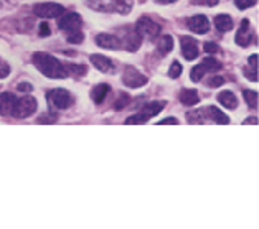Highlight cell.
Wrapping results in <instances>:
<instances>
[{
    "label": "cell",
    "mask_w": 259,
    "mask_h": 229,
    "mask_svg": "<svg viewBox=\"0 0 259 229\" xmlns=\"http://www.w3.org/2000/svg\"><path fill=\"white\" fill-rule=\"evenodd\" d=\"M187 25L190 31L197 35H205L208 33V30H210V22H208V18L205 15H193L187 20Z\"/></svg>",
    "instance_id": "obj_10"
},
{
    "label": "cell",
    "mask_w": 259,
    "mask_h": 229,
    "mask_svg": "<svg viewBox=\"0 0 259 229\" xmlns=\"http://www.w3.org/2000/svg\"><path fill=\"white\" fill-rule=\"evenodd\" d=\"M38 109V103L35 98L27 96V98H17L14 111H12V117L15 119H27L33 116L35 111Z\"/></svg>",
    "instance_id": "obj_3"
},
{
    "label": "cell",
    "mask_w": 259,
    "mask_h": 229,
    "mask_svg": "<svg viewBox=\"0 0 259 229\" xmlns=\"http://www.w3.org/2000/svg\"><path fill=\"white\" fill-rule=\"evenodd\" d=\"M66 66V71L68 74H76V76H81V74H86L88 68L84 65H65Z\"/></svg>",
    "instance_id": "obj_26"
},
{
    "label": "cell",
    "mask_w": 259,
    "mask_h": 229,
    "mask_svg": "<svg viewBox=\"0 0 259 229\" xmlns=\"http://www.w3.org/2000/svg\"><path fill=\"white\" fill-rule=\"evenodd\" d=\"M206 114L205 116L208 119H211L214 124H230V117H228V114H225L223 111H220L218 107H214V106H210V107H206Z\"/></svg>",
    "instance_id": "obj_15"
},
{
    "label": "cell",
    "mask_w": 259,
    "mask_h": 229,
    "mask_svg": "<svg viewBox=\"0 0 259 229\" xmlns=\"http://www.w3.org/2000/svg\"><path fill=\"white\" fill-rule=\"evenodd\" d=\"M233 18L230 15L226 14H220L214 17V27H217L218 31H221V33H226V31L233 30Z\"/></svg>",
    "instance_id": "obj_18"
},
{
    "label": "cell",
    "mask_w": 259,
    "mask_h": 229,
    "mask_svg": "<svg viewBox=\"0 0 259 229\" xmlns=\"http://www.w3.org/2000/svg\"><path fill=\"white\" fill-rule=\"evenodd\" d=\"M225 84V78H221V76H213V78L208 81V86L210 87H220Z\"/></svg>",
    "instance_id": "obj_33"
},
{
    "label": "cell",
    "mask_w": 259,
    "mask_h": 229,
    "mask_svg": "<svg viewBox=\"0 0 259 229\" xmlns=\"http://www.w3.org/2000/svg\"><path fill=\"white\" fill-rule=\"evenodd\" d=\"M244 101L251 109H256L257 107V93L256 91H244Z\"/></svg>",
    "instance_id": "obj_22"
},
{
    "label": "cell",
    "mask_w": 259,
    "mask_h": 229,
    "mask_svg": "<svg viewBox=\"0 0 259 229\" xmlns=\"http://www.w3.org/2000/svg\"><path fill=\"white\" fill-rule=\"evenodd\" d=\"M111 93V87L109 84H106V82H103V84H98L96 87L91 91V98L96 104H101L104 103V99L107 98V94Z\"/></svg>",
    "instance_id": "obj_19"
},
{
    "label": "cell",
    "mask_w": 259,
    "mask_h": 229,
    "mask_svg": "<svg viewBox=\"0 0 259 229\" xmlns=\"http://www.w3.org/2000/svg\"><path fill=\"white\" fill-rule=\"evenodd\" d=\"M180 74H182V65L179 61H174L172 66H170V69H168V76L172 79H177V78H180Z\"/></svg>",
    "instance_id": "obj_29"
},
{
    "label": "cell",
    "mask_w": 259,
    "mask_h": 229,
    "mask_svg": "<svg viewBox=\"0 0 259 229\" xmlns=\"http://www.w3.org/2000/svg\"><path fill=\"white\" fill-rule=\"evenodd\" d=\"M159 4H163V5H168V4H175L177 0H157Z\"/></svg>",
    "instance_id": "obj_42"
},
{
    "label": "cell",
    "mask_w": 259,
    "mask_h": 229,
    "mask_svg": "<svg viewBox=\"0 0 259 229\" xmlns=\"http://www.w3.org/2000/svg\"><path fill=\"white\" fill-rule=\"evenodd\" d=\"M52 35V30H50V25L47 22H43L40 25V36H50Z\"/></svg>",
    "instance_id": "obj_38"
},
{
    "label": "cell",
    "mask_w": 259,
    "mask_h": 229,
    "mask_svg": "<svg viewBox=\"0 0 259 229\" xmlns=\"http://www.w3.org/2000/svg\"><path fill=\"white\" fill-rule=\"evenodd\" d=\"M56 120H58V116H56L55 112H47L36 119V122L38 124H55Z\"/></svg>",
    "instance_id": "obj_28"
},
{
    "label": "cell",
    "mask_w": 259,
    "mask_h": 229,
    "mask_svg": "<svg viewBox=\"0 0 259 229\" xmlns=\"http://www.w3.org/2000/svg\"><path fill=\"white\" fill-rule=\"evenodd\" d=\"M257 122V119L256 117H248L244 120V124H256Z\"/></svg>",
    "instance_id": "obj_41"
},
{
    "label": "cell",
    "mask_w": 259,
    "mask_h": 229,
    "mask_svg": "<svg viewBox=\"0 0 259 229\" xmlns=\"http://www.w3.org/2000/svg\"><path fill=\"white\" fill-rule=\"evenodd\" d=\"M83 40H84V35H83V31H81V30L73 31V33L68 35V41L69 43H81Z\"/></svg>",
    "instance_id": "obj_30"
},
{
    "label": "cell",
    "mask_w": 259,
    "mask_h": 229,
    "mask_svg": "<svg viewBox=\"0 0 259 229\" xmlns=\"http://www.w3.org/2000/svg\"><path fill=\"white\" fill-rule=\"evenodd\" d=\"M91 63L96 66V69L101 73H112V71H114V63H112L104 55H93L91 56Z\"/></svg>",
    "instance_id": "obj_14"
},
{
    "label": "cell",
    "mask_w": 259,
    "mask_h": 229,
    "mask_svg": "<svg viewBox=\"0 0 259 229\" xmlns=\"http://www.w3.org/2000/svg\"><path fill=\"white\" fill-rule=\"evenodd\" d=\"M257 0H235V4H236V7L239 10H246V9H251L252 5H256Z\"/></svg>",
    "instance_id": "obj_31"
},
{
    "label": "cell",
    "mask_w": 259,
    "mask_h": 229,
    "mask_svg": "<svg viewBox=\"0 0 259 229\" xmlns=\"http://www.w3.org/2000/svg\"><path fill=\"white\" fill-rule=\"evenodd\" d=\"M17 96L12 93H2L0 94V116H12Z\"/></svg>",
    "instance_id": "obj_13"
},
{
    "label": "cell",
    "mask_w": 259,
    "mask_h": 229,
    "mask_svg": "<svg viewBox=\"0 0 259 229\" xmlns=\"http://www.w3.org/2000/svg\"><path fill=\"white\" fill-rule=\"evenodd\" d=\"M125 44H127V48L131 52L139 50V47H141V35H139L137 31H131L127 35V40H125Z\"/></svg>",
    "instance_id": "obj_21"
},
{
    "label": "cell",
    "mask_w": 259,
    "mask_h": 229,
    "mask_svg": "<svg viewBox=\"0 0 259 229\" xmlns=\"http://www.w3.org/2000/svg\"><path fill=\"white\" fill-rule=\"evenodd\" d=\"M159 124H160V125H162V124H179V120H177L175 117H167V119H162Z\"/></svg>",
    "instance_id": "obj_40"
},
{
    "label": "cell",
    "mask_w": 259,
    "mask_h": 229,
    "mask_svg": "<svg viewBox=\"0 0 259 229\" xmlns=\"http://www.w3.org/2000/svg\"><path fill=\"white\" fill-rule=\"evenodd\" d=\"M249 66L257 69V55H251L249 56Z\"/></svg>",
    "instance_id": "obj_39"
},
{
    "label": "cell",
    "mask_w": 259,
    "mask_h": 229,
    "mask_svg": "<svg viewBox=\"0 0 259 229\" xmlns=\"http://www.w3.org/2000/svg\"><path fill=\"white\" fill-rule=\"evenodd\" d=\"M179 99L183 106H195L200 103V98H198V93L195 89H183V91L179 94Z\"/></svg>",
    "instance_id": "obj_17"
},
{
    "label": "cell",
    "mask_w": 259,
    "mask_h": 229,
    "mask_svg": "<svg viewBox=\"0 0 259 229\" xmlns=\"http://www.w3.org/2000/svg\"><path fill=\"white\" fill-rule=\"evenodd\" d=\"M48 103L52 104V107H55V109H68L69 106H73L74 99L71 96V93L66 91V89H52L48 94Z\"/></svg>",
    "instance_id": "obj_4"
},
{
    "label": "cell",
    "mask_w": 259,
    "mask_h": 229,
    "mask_svg": "<svg viewBox=\"0 0 259 229\" xmlns=\"http://www.w3.org/2000/svg\"><path fill=\"white\" fill-rule=\"evenodd\" d=\"M182 55L185 56L187 61H193L198 58L200 48H198V41L192 36H182Z\"/></svg>",
    "instance_id": "obj_9"
},
{
    "label": "cell",
    "mask_w": 259,
    "mask_h": 229,
    "mask_svg": "<svg viewBox=\"0 0 259 229\" xmlns=\"http://www.w3.org/2000/svg\"><path fill=\"white\" fill-rule=\"evenodd\" d=\"M129 103H131V96H129V94H125V93L119 94V98H117L116 104H114V109L121 111V109H124V107L127 106Z\"/></svg>",
    "instance_id": "obj_27"
},
{
    "label": "cell",
    "mask_w": 259,
    "mask_h": 229,
    "mask_svg": "<svg viewBox=\"0 0 259 229\" xmlns=\"http://www.w3.org/2000/svg\"><path fill=\"white\" fill-rule=\"evenodd\" d=\"M10 74V66L7 65L5 61L0 60V79H4V78H7V76Z\"/></svg>",
    "instance_id": "obj_34"
},
{
    "label": "cell",
    "mask_w": 259,
    "mask_h": 229,
    "mask_svg": "<svg viewBox=\"0 0 259 229\" xmlns=\"http://www.w3.org/2000/svg\"><path fill=\"white\" fill-rule=\"evenodd\" d=\"M31 89H33V86L30 82H20V84H17V91L20 93H31Z\"/></svg>",
    "instance_id": "obj_36"
},
{
    "label": "cell",
    "mask_w": 259,
    "mask_h": 229,
    "mask_svg": "<svg viewBox=\"0 0 259 229\" xmlns=\"http://www.w3.org/2000/svg\"><path fill=\"white\" fill-rule=\"evenodd\" d=\"M147 76H144L139 69L127 66L122 73V82L129 87H142L147 84Z\"/></svg>",
    "instance_id": "obj_7"
},
{
    "label": "cell",
    "mask_w": 259,
    "mask_h": 229,
    "mask_svg": "<svg viewBox=\"0 0 259 229\" xmlns=\"http://www.w3.org/2000/svg\"><path fill=\"white\" fill-rule=\"evenodd\" d=\"M205 73H206V69H205L203 66H201V65L195 66V68L192 69V73H190V79H192L193 82H198V81L203 79Z\"/></svg>",
    "instance_id": "obj_23"
},
{
    "label": "cell",
    "mask_w": 259,
    "mask_h": 229,
    "mask_svg": "<svg viewBox=\"0 0 259 229\" xmlns=\"http://www.w3.org/2000/svg\"><path fill=\"white\" fill-rule=\"evenodd\" d=\"M157 50H159L160 55H167L174 50V38L170 35H165L162 36V40L159 41V44H157Z\"/></svg>",
    "instance_id": "obj_20"
},
{
    "label": "cell",
    "mask_w": 259,
    "mask_h": 229,
    "mask_svg": "<svg viewBox=\"0 0 259 229\" xmlns=\"http://www.w3.org/2000/svg\"><path fill=\"white\" fill-rule=\"evenodd\" d=\"M96 43H98V47L106 48V50H119V48H122V41L119 40L117 36L109 35V33H99L96 36Z\"/></svg>",
    "instance_id": "obj_12"
},
{
    "label": "cell",
    "mask_w": 259,
    "mask_h": 229,
    "mask_svg": "<svg viewBox=\"0 0 259 229\" xmlns=\"http://www.w3.org/2000/svg\"><path fill=\"white\" fill-rule=\"evenodd\" d=\"M63 5L55 4V2H45V4H36L33 7V14L40 18H58L63 15Z\"/></svg>",
    "instance_id": "obj_6"
},
{
    "label": "cell",
    "mask_w": 259,
    "mask_h": 229,
    "mask_svg": "<svg viewBox=\"0 0 259 229\" xmlns=\"http://www.w3.org/2000/svg\"><path fill=\"white\" fill-rule=\"evenodd\" d=\"M136 30L141 36L149 38V40H154V38H157L160 35L162 27L157 22H154L152 18L142 17V18H139V22L136 23Z\"/></svg>",
    "instance_id": "obj_5"
},
{
    "label": "cell",
    "mask_w": 259,
    "mask_h": 229,
    "mask_svg": "<svg viewBox=\"0 0 259 229\" xmlns=\"http://www.w3.org/2000/svg\"><path fill=\"white\" fill-rule=\"evenodd\" d=\"M252 41V31L249 28V20L248 18H244V20L241 22V27H239L238 33H236V43L239 44V47H249Z\"/></svg>",
    "instance_id": "obj_11"
},
{
    "label": "cell",
    "mask_w": 259,
    "mask_h": 229,
    "mask_svg": "<svg viewBox=\"0 0 259 229\" xmlns=\"http://www.w3.org/2000/svg\"><path fill=\"white\" fill-rule=\"evenodd\" d=\"M33 65L38 68V71L41 74H45L47 78H52V79H63L68 76V71H66V66L63 65V63L55 58L53 55L50 53H43V52H36L33 53Z\"/></svg>",
    "instance_id": "obj_1"
},
{
    "label": "cell",
    "mask_w": 259,
    "mask_h": 229,
    "mask_svg": "<svg viewBox=\"0 0 259 229\" xmlns=\"http://www.w3.org/2000/svg\"><path fill=\"white\" fill-rule=\"evenodd\" d=\"M203 119H205V114L201 112V111H190V112H187V120H188V122H192V124H200Z\"/></svg>",
    "instance_id": "obj_24"
},
{
    "label": "cell",
    "mask_w": 259,
    "mask_h": 229,
    "mask_svg": "<svg viewBox=\"0 0 259 229\" xmlns=\"http://www.w3.org/2000/svg\"><path fill=\"white\" fill-rule=\"evenodd\" d=\"M218 103L225 106L226 109H236L238 107V98L235 93L231 91H221L218 94Z\"/></svg>",
    "instance_id": "obj_16"
},
{
    "label": "cell",
    "mask_w": 259,
    "mask_h": 229,
    "mask_svg": "<svg viewBox=\"0 0 259 229\" xmlns=\"http://www.w3.org/2000/svg\"><path fill=\"white\" fill-rule=\"evenodd\" d=\"M201 66H203L206 71H214V69H220L221 68L220 63L214 60V58H210V56H208V58H203V61H201Z\"/></svg>",
    "instance_id": "obj_25"
},
{
    "label": "cell",
    "mask_w": 259,
    "mask_h": 229,
    "mask_svg": "<svg viewBox=\"0 0 259 229\" xmlns=\"http://www.w3.org/2000/svg\"><path fill=\"white\" fill-rule=\"evenodd\" d=\"M203 50L206 53H217L218 52V47H217V43H213V41H208L203 44Z\"/></svg>",
    "instance_id": "obj_37"
},
{
    "label": "cell",
    "mask_w": 259,
    "mask_h": 229,
    "mask_svg": "<svg viewBox=\"0 0 259 229\" xmlns=\"http://www.w3.org/2000/svg\"><path fill=\"white\" fill-rule=\"evenodd\" d=\"M243 74H244L249 81H257V73H256V69H254V68H251V66L244 68V69H243Z\"/></svg>",
    "instance_id": "obj_32"
},
{
    "label": "cell",
    "mask_w": 259,
    "mask_h": 229,
    "mask_svg": "<svg viewBox=\"0 0 259 229\" xmlns=\"http://www.w3.org/2000/svg\"><path fill=\"white\" fill-rule=\"evenodd\" d=\"M81 25H83V18H81V15L76 14V12H69V14H66L63 18H60L58 28L68 31V33H73V31L81 30Z\"/></svg>",
    "instance_id": "obj_8"
},
{
    "label": "cell",
    "mask_w": 259,
    "mask_h": 229,
    "mask_svg": "<svg viewBox=\"0 0 259 229\" xmlns=\"http://www.w3.org/2000/svg\"><path fill=\"white\" fill-rule=\"evenodd\" d=\"M195 5H205V7H214L220 0H192Z\"/></svg>",
    "instance_id": "obj_35"
},
{
    "label": "cell",
    "mask_w": 259,
    "mask_h": 229,
    "mask_svg": "<svg viewBox=\"0 0 259 229\" xmlns=\"http://www.w3.org/2000/svg\"><path fill=\"white\" fill-rule=\"evenodd\" d=\"M163 107H165V101H152V103L145 104L139 114H134V116L125 119V124H144V122H147L149 119H152L157 116V114H160Z\"/></svg>",
    "instance_id": "obj_2"
}]
</instances>
